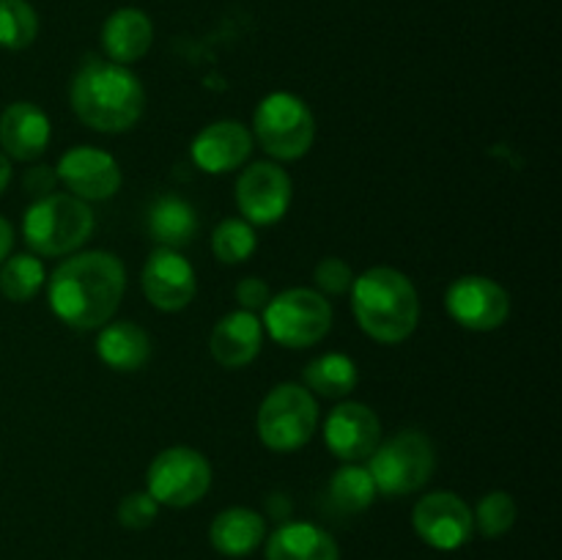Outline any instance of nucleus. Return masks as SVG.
Listing matches in <instances>:
<instances>
[{"label": "nucleus", "mask_w": 562, "mask_h": 560, "mask_svg": "<svg viewBox=\"0 0 562 560\" xmlns=\"http://www.w3.org/2000/svg\"><path fill=\"white\" fill-rule=\"evenodd\" d=\"M351 311L368 338L379 344H401L415 333L420 296L404 272L373 267L351 283Z\"/></svg>", "instance_id": "obj_3"}, {"label": "nucleus", "mask_w": 562, "mask_h": 560, "mask_svg": "<svg viewBox=\"0 0 562 560\" xmlns=\"http://www.w3.org/2000/svg\"><path fill=\"white\" fill-rule=\"evenodd\" d=\"M159 514V503L148 492H132L119 503V522L130 530H146Z\"/></svg>", "instance_id": "obj_31"}, {"label": "nucleus", "mask_w": 562, "mask_h": 560, "mask_svg": "<svg viewBox=\"0 0 562 560\" xmlns=\"http://www.w3.org/2000/svg\"><path fill=\"white\" fill-rule=\"evenodd\" d=\"M412 525L428 547L442 549V552L461 549L475 533L472 508L453 492H431L417 500L412 511Z\"/></svg>", "instance_id": "obj_12"}, {"label": "nucleus", "mask_w": 562, "mask_h": 560, "mask_svg": "<svg viewBox=\"0 0 562 560\" xmlns=\"http://www.w3.org/2000/svg\"><path fill=\"white\" fill-rule=\"evenodd\" d=\"M450 318L472 333H492L503 327L510 313V296L497 280L486 275H464L445 291Z\"/></svg>", "instance_id": "obj_10"}, {"label": "nucleus", "mask_w": 562, "mask_h": 560, "mask_svg": "<svg viewBox=\"0 0 562 560\" xmlns=\"http://www.w3.org/2000/svg\"><path fill=\"white\" fill-rule=\"evenodd\" d=\"M252 137L269 157L291 163L311 152L316 141V119L302 97L291 91H272L252 113Z\"/></svg>", "instance_id": "obj_5"}, {"label": "nucleus", "mask_w": 562, "mask_h": 560, "mask_svg": "<svg viewBox=\"0 0 562 560\" xmlns=\"http://www.w3.org/2000/svg\"><path fill=\"white\" fill-rule=\"evenodd\" d=\"M49 119L38 104L14 102L0 113V148L9 159L33 163L49 146Z\"/></svg>", "instance_id": "obj_17"}, {"label": "nucleus", "mask_w": 562, "mask_h": 560, "mask_svg": "<svg viewBox=\"0 0 562 560\" xmlns=\"http://www.w3.org/2000/svg\"><path fill=\"white\" fill-rule=\"evenodd\" d=\"M291 176L278 163H252L236 181V206L250 225H272L291 206Z\"/></svg>", "instance_id": "obj_11"}, {"label": "nucleus", "mask_w": 562, "mask_h": 560, "mask_svg": "<svg viewBox=\"0 0 562 560\" xmlns=\"http://www.w3.org/2000/svg\"><path fill=\"white\" fill-rule=\"evenodd\" d=\"M44 267L31 253H16L0 264V291L11 302H27L42 291Z\"/></svg>", "instance_id": "obj_26"}, {"label": "nucleus", "mask_w": 562, "mask_h": 560, "mask_svg": "<svg viewBox=\"0 0 562 560\" xmlns=\"http://www.w3.org/2000/svg\"><path fill=\"white\" fill-rule=\"evenodd\" d=\"M313 280H316V291L318 294H329V296H340L349 294L351 283H355V272H351L349 264L344 258H322L313 269Z\"/></svg>", "instance_id": "obj_30"}, {"label": "nucleus", "mask_w": 562, "mask_h": 560, "mask_svg": "<svg viewBox=\"0 0 562 560\" xmlns=\"http://www.w3.org/2000/svg\"><path fill=\"white\" fill-rule=\"evenodd\" d=\"M256 428L269 450L291 453V450L305 448L318 428L316 395L302 384H278L258 406Z\"/></svg>", "instance_id": "obj_7"}, {"label": "nucleus", "mask_w": 562, "mask_h": 560, "mask_svg": "<svg viewBox=\"0 0 562 560\" xmlns=\"http://www.w3.org/2000/svg\"><path fill=\"white\" fill-rule=\"evenodd\" d=\"M437 467L431 439L417 428H404L390 439L376 445L368 456V472L376 483L379 494L390 497H404V494L417 492L428 483Z\"/></svg>", "instance_id": "obj_6"}, {"label": "nucleus", "mask_w": 562, "mask_h": 560, "mask_svg": "<svg viewBox=\"0 0 562 560\" xmlns=\"http://www.w3.org/2000/svg\"><path fill=\"white\" fill-rule=\"evenodd\" d=\"M263 536H267L263 516L245 505L220 511L209 527V541L225 558H247L250 552H256Z\"/></svg>", "instance_id": "obj_22"}, {"label": "nucleus", "mask_w": 562, "mask_h": 560, "mask_svg": "<svg viewBox=\"0 0 562 560\" xmlns=\"http://www.w3.org/2000/svg\"><path fill=\"white\" fill-rule=\"evenodd\" d=\"M22 184H25V192H31L33 201H36V198L49 195V192L55 190V184H58V173H55L49 165H36V168L27 170Z\"/></svg>", "instance_id": "obj_33"}, {"label": "nucleus", "mask_w": 562, "mask_h": 560, "mask_svg": "<svg viewBox=\"0 0 562 560\" xmlns=\"http://www.w3.org/2000/svg\"><path fill=\"white\" fill-rule=\"evenodd\" d=\"M376 494V483H373L368 467L360 464V461L338 467L333 478H329V505L340 511V514H362L366 508H371Z\"/></svg>", "instance_id": "obj_25"}, {"label": "nucleus", "mask_w": 562, "mask_h": 560, "mask_svg": "<svg viewBox=\"0 0 562 560\" xmlns=\"http://www.w3.org/2000/svg\"><path fill=\"white\" fill-rule=\"evenodd\" d=\"M154 25L146 11L119 9L104 20L102 25V49L113 64L130 66L140 60L151 49Z\"/></svg>", "instance_id": "obj_19"}, {"label": "nucleus", "mask_w": 562, "mask_h": 560, "mask_svg": "<svg viewBox=\"0 0 562 560\" xmlns=\"http://www.w3.org/2000/svg\"><path fill=\"white\" fill-rule=\"evenodd\" d=\"M269 300H272V291L263 278H241L236 285V302L241 305V311L258 313L267 307Z\"/></svg>", "instance_id": "obj_32"}, {"label": "nucleus", "mask_w": 562, "mask_h": 560, "mask_svg": "<svg viewBox=\"0 0 562 560\" xmlns=\"http://www.w3.org/2000/svg\"><path fill=\"white\" fill-rule=\"evenodd\" d=\"M324 443L329 453L344 464L366 461L382 443V423L371 406L360 401H344L324 421Z\"/></svg>", "instance_id": "obj_14"}, {"label": "nucleus", "mask_w": 562, "mask_h": 560, "mask_svg": "<svg viewBox=\"0 0 562 560\" xmlns=\"http://www.w3.org/2000/svg\"><path fill=\"white\" fill-rule=\"evenodd\" d=\"M212 486V464L206 456L187 445L165 448L154 456L146 475V492L168 508H187L206 497Z\"/></svg>", "instance_id": "obj_9"}, {"label": "nucleus", "mask_w": 562, "mask_h": 560, "mask_svg": "<svg viewBox=\"0 0 562 560\" xmlns=\"http://www.w3.org/2000/svg\"><path fill=\"white\" fill-rule=\"evenodd\" d=\"M256 225H250L247 220H223L212 234V253L223 264H245L256 253Z\"/></svg>", "instance_id": "obj_28"}, {"label": "nucleus", "mask_w": 562, "mask_h": 560, "mask_svg": "<svg viewBox=\"0 0 562 560\" xmlns=\"http://www.w3.org/2000/svg\"><path fill=\"white\" fill-rule=\"evenodd\" d=\"M148 236L157 242L159 247L168 250H181V247L192 245L201 231V217H198L195 206L179 195H159L157 201L148 206L146 214Z\"/></svg>", "instance_id": "obj_20"}, {"label": "nucleus", "mask_w": 562, "mask_h": 560, "mask_svg": "<svg viewBox=\"0 0 562 560\" xmlns=\"http://www.w3.org/2000/svg\"><path fill=\"white\" fill-rule=\"evenodd\" d=\"M516 516H519V508H516V500L510 497L508 492H488L486 497L477 503L475 519L477 530L486 538H499L516 525Z\"/></svg>", "instance_id": "obj_29"}, {"label": "nucleus", "mask_w": 562, "mask_h": 560, "mask_svg": "<svg viewBox=\"0 0 562 560\" xmlns=\"http://www.w3.org/2000/svg\"><path fill=\"white\" fill-rule=\"evenodd\" d=\"M97 355L113 371H137L151 357V338L135 322H108L99 327Z\"/></svg>", "instance_id": "obj_23"}, {"label": "nucleus", "mask_w": 562, "mask_h": 560, "mask_svg": "<svg viewBox=\"0 0 562 560\" xmlns=\"http://www.w3.org/2000/svg\"><path fill=\"white\" fill-rule=\"evenodd\" d=\"M252 152V132L239 121H214V124L203 126L192 141V163L203 170V173H231L239 165L247 163Z\"/></svg>", "instance_id": "obj_16"}, {"label": "nucleus", "mask_w": 562, "mask_h": 560, "mask_svg": "<svg viewBox=\"0 0 562 560\" xmlns=\"http://www.w3.org/2000/svg\"><path fill=\"white\" fill-rule=\"evenodd\" d=\"M71 110L97 132H126L146 110V91L126 66L113 60H86L71 80Z\"/></svg>", "instance_id": "obj_2"}, {"label": "nucleus", "mask_w": 562, "mask_h": 560, "mask_svg": "<svg viewBox=\"0 0 562 560\" xmlns=\"http://www.w3.org/2000/svg\"><path fill=\"white\" fill-rule=\"evenodd\" d=\"M93 234V212L69 192L36 198L22 217V236L36 256H71Z\"/></svg>", "instance_id": "obj_4"}, {"label": "nucleus", "mask_w": 562, "mask_h": 560, "mask_svg": "<svg viewBox=\"0 0 562 560\" xmlns=\"http://www.w3.org/2000/svg\"><path fill=\"white\" fill-rule=\"evenodd\" d=\"M261 324L285 349H307L333 327V305L316 289H285L267 302Z\"/></svg>", "instance_id": "obj_8"}, {"label": "nucleus", "mask_w": 562, "mask_h": 560, "mask_svg": "<svg viewBox=\"0 0 562 560\" xmlns=\"http://www.w3.org/2000/svg\"><path fill=\"white\" fill-rule=\"evenodd\" d=\"M9 181H11V159L5 157L3 152H0V195H3V192H5Z\"/></svg>", "instance_id": "obj_35"}, {"label": "nucleus", "mask_w": 562, "mask_h": 560, "mask_svg": "<svg viewBox=\"0 0 562 560\" xmlns=\"http://www.w3.org/2000/svg\"><path fill=\"white\" fill-rule=\"evenodd\" d=\"M338 544L313 522H285L269 536L267 560H338Z\"/></svg>", "instance_id": "obj_21"}, {"label": "nucleus", "mask_w": 562, "mask_h": 560, "mask_svg": "<svg viewBox=\"0 0 562 560\" xmlns=\"http://www.w3.org/2000/svg\"><path fill=\"white\" fill-rule=\"evenodd\" d=\"M38 14L27 0H0V47L25 49L36 42Z\"/></svg>", "instance_id": "obj_27"}, {"label": "nucleus", "mask_w": 562, "mask_h": 560, "mask_svg": "<svg viewBox=\"0 0 562 560\" xmlns=\"http://www.w3.org/2000/svg\"><path fill=\"white\" fill-rule=\"evenodd\" d=\"M11 247H14V228L5 217H0V264L11 256Z\"/></svg>", "instance_id": "obj_34"}, {"label": "nucleus", "mask_w": 562, "mask_h": 560, "mask_svg": "<svg viewBox=\"0 0 562 560\" xmlns=\"http://www.w3.org/2000/svg\"><path fill=\"white\" fill-rule=\"evenodd\" d=\"M263 344V324L258 313L250 311H231L214 324L209 335V351L214 362L223 368H245L261 355Z\"/></svg>", "instance_id": "obj_18"}, {"label": "nucleus", "mask_w": 562, "mask_h": 560, "mask_svg": "<svg viewBox=\"0 0 562 560\" xmlns=\"http://www.w3.org/2000/svg\"><path fill=\"white\" fill-rule=\"evenodd\" d=\"M60 184L80 201H108L121 187V165L97 146H75L58 159Z\"/></svg>", "instance_id": "obj_13"}, {"label": "nucleus", "mask_w": 562, "mask_h": 560, "mask_svg": "<svg viewBox=\"0 0 562 560\" xmlns=\"http://www.w3.org/2000/svg\"><path fill=\"white\" fill-rule=\"evenodd\" d=\"M357 382H360V371L355 360L340 351H327L307 362L305 368V388L322 399H344L357 388Z\"/></svg>", "instance_id": "obj_24"}, {"label": "nucleus", "mask_w": 562, "mask_h": 560, "mask_svg": "<svg viewBox=\"0 0 562 560\" xmlns=\"http://www.w3.org/2000/svg\"><path fill=\"white\" fill-rule=\"evenodd\" d=\"M126 291L124 264L115 253H75L58 264L47 283L55 316L71 329H99L119 311Z\"/></svg>", "instance_id": "obj_1"}, {"label": "nucleus", "mask_w": 562, "mask_h": 560, "mask_svg": "<svg viewBox=\"0 0 562 560\" xmlns=\"http://www.w3.org/2000/svg\"><path fill=\"white\" fill-rule=\"evenodd\" d=\"M140 285L146 300L151 302L157 311L176 313L184 311L192 300H195L198 280L192 264L181 256L179 250H168V247H157L148 256L146 267L140 272Z\"/></svg>", "instance_id": "obj_15"}]
</instances>
